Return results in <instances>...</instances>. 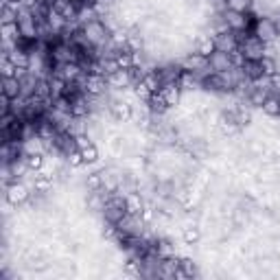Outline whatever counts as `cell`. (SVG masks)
I'll return each instance as SVG.
<instances>
[{"label":"cell","mask_w":280,"mask_h":280,"mask_svg":"<svg viewBox=\"0 0 280 280\" xmlns=\"http://www.w3.org/2000/svg\"><path fill=\"white\" fill-rule=\"evenodd\" d=\"M29 195H31V188L26 186L24 182H13V184H7V188H5V200L7 204H11V206H20V204H24L29 200Z\"/></svg>","instance_id":"obj_1"},{"label":"cell","mask_w":280,"mask_h":280,"mask_svg":"<svg viewBox=\"0 0 280 280\" xmlns=\"http://www.w3.org/2000/svg\"><path fill=\"white\" fill-rule=\"evenodd\" d=\"M265 48H267V44H263L256 35L245 38V42L241 44L243 55H245V60H249V62H259L261 57H265Z\"/></svg>","instance_id":"obj_2"},{"label":"cell","mask_w":280,"mask_h":280,"mask_svg":"<svg viewBox=\"0 0 280 280\" xmlns=\"http://www.w3.org/2000/svg\"><path fill=\"white\" fill-rule=\"evenodd\" d=\"M254 35L259 38L263 44H269V42H274L278 38V31H276V24L271 20L267 18H261L259 22H256V26H254Z\"/></svg>","instance_id":"obj_3"},{"label":"cell","mask_w":280,"mask_h":280,"mask_svg":"<svg viewBox=\"0 0 280 280\" xmlns=\"http://www.w3.org/2000/svg\"><path fill=\"white\" fill-rule=\"evenodd\" d=\"M223 20H226V24L230 26V31H243V29L247 26V16L241 11H234V9L223 11Z\"/></svg>","instance_id":"obj_4"},{"label":"cell","mask_w":280,"mask_h":280,"mask_svg":"<svg viewBox=\"0 0 280 280\" xmlns=\"http://www.w3.org/2000/svg\"><path fill=\"white\" fill-rule=\"evenodd\" d=\"M215 42H217V50H223V53H232L234 48H239L237 33H234V31L217 33V35H215Z\"/></svg>","instance_id":"obj_5"},{"label":"cell","mask_w":280,"mask_h":280,"mask_svg":"<svg viewBox=\"0 0 280 280\" xmlns=\"http://www.w3.org/2000/svg\"><path fill=\"white\" fill-rule=\"evenodd\" d=\"M105 86H107V81L103 75H88L86 79V86H83V92H88L90 97H99V94L105 90Z\"/></svg>","instance_id":"obj_6"},{"label":"cell","mask_w":280,"mask_h":280,"mask_svg":"<svg viewBox=\"0 0 280 280\" xmlns=\"http://www.w3.org/2000/svg\"><path fill=\"white\" fill-rule=\"evenodd\" d=\"M208 64L212 66L215 72H223V70H230L232 68V60H230V53H223V50H215L210 55Z\"/></svg>","instance_id":"obj_7"},{"label":"cell","mask_w":280,"mask_h":280,"mask_svg":"<svg viewBox=\"0 0 280 280\" xmlns=\"http://www.w3.org/2000/svg\"><path fill=\"white\" fill-rule=\"evenodd\" d=\"M162 94H164L169 105H175V103L180 101V94H182L180 81H169V83H164V86H162Z\"/></svg>","instance_id":"obj_8"},{"label":"cell","mask_w":280,"mask_h":280,"mask_svg":"<svg viewBox=\"0 0 280 280\" xmlns=\"http://www.w3.org/2000/svg\"><path fill=\"white\" fill-rule=\"evenodd\" d=\"M129 83H134V81H131V72L123 70V68H119L114 75L107 77V86H112V88H127Z\"/></svg>","instance_id":"obj_9"},{"label":"cell","mask_w":280,"mask_h":280,"mask_svg":"<svg viewBox=\"0 0 280 280\" xmlns=\"http://www.w3.org/2000/svg\"><path fill=\"white\" fill-rule=\"evenodd\" d=\"M46 22H48V26L53 29L55 33H62L64 26H68V20L64 18V13L53 9V7H50V11H48V16H46Z\"/></svg>","instance_id":"obj_10"},{"label":"cell","mask_w":280,"mask_h":280,"mask_svg":"<svg viewBox=\"0 0 280 280\" xmlns=\"http://www.w3.org/2000/svg\"><path fill=\"white\" fill-rule=\"evenodd\" d=\"M72 107H70V114L75 116V119H81V116H86L90 112V105H88V97L83 94H77V97H72Z\"/></svg>","instance_id":"obj_11"},{"label":"cell","mask_w":280,"mask_h":280,"mask_svg":"<svg viewBox=\"0 0 280 280\" xmlns=\"http://www.w3.org/2000/svg\"><path fill=\"white\" fill-rule=\"evenodd\" d=\"M206 66H208V60L202 57L200 53H193L184 60V70H190V72H200L206 68Z\"/></svg>","instance_id":"obj_12"},{"label":"cell","mask_w":280,"mask_h":280,"mask_svg":"<svg viewBox=\"0 0 280 280\" xmlns=\"http://www.w3.org/2000/svg\"><path fill=\"white\" fill-rule=\"evenodd\" d=\"M22 92V83L16 79V77H3V94L11 99H18Z\"/></svg>","instance_id":"obj_13"},{"label":"cell","mask_w":280,"mask_h":280,"mask_svg":"<svg viewBox=\"0 0 280 280\" xmlns=\"http://www.w3.org/2000/svg\"><path fill=\"white\" fill-rule=\"evenodd\" d=\"M112 116L119 123H127L131 116H134V112H131V105H127L125 101H119V103H114L112 105Z\"/></svg>","instance_id":"obj_14"},{"label":"cell","mask_w":280,"mask_h":280,"mask_svg":"<svg viewBox=\"0 0 280 280\" xmlns=\"http://www.w3.org/2000/svg\"><path fill=\"white\" fill-rule=\"evenodd\" d=\"M217 50V42H215V35L212 38H204L200 44H197V53H200L202 57H206V60H210V55Z\"/></svg>","instance_id":"obj_15"},{"label":"cell","mask_w":280,"mask_h":280,"mask_svg":"<svg viewBox=\"0 0 280 280\" xmlns=\"http://www.w3.org/2000/svg\"><path fill=\"white\" fill-rule=\"evenodd\" d=\"M114 60L116 64H119V68L123 70H129V68H134V53H129V50H116V55H114Z\"/></svg>","instance_id":"obj_16"},{"label":"cell","mask_w":280,"mask_h":280,"mask_svg":"<svg viewBox=\"0 0 280 280\" xmlns=\"http://www.w3.org/2000/svg\"><path fill=\"white\" fill-rule=\"evenodd\" d=\"M151 105V109L153 112H164L166 109V99H164V94H162V90H158V92H151V97H149V101H147Z\"/></svg>","instance_id":"obj_17"},{"label":"cell","mask_w":280,"mask_h":280,"mask_svg":"<svg viewBox=\"0 0 280 280\" xmlns=\"http://www.w3.org/2000/svg\"><path fill=\"white\" fill-rule=\"evenodd\" d=\"M243 68V72H245V77L247 79H259V77H263V70H261V64L259 62H249V60H245V64L241 66Z\"/></svg>","instance_id":"obj_18"},{"label":"cell","mask_w":280,"mask_h":280,"mask_svg":"<svg viewBox=\"0 0 280 280\" xmlns=\"http://www.w3.org/2000/svg\"><path fill=\"white\" fill-rule=\"evenodd\" d=\"M200 237H202V232H200V228L197 226H186L184 228V232H182V239H184L186 245H195V243L200 241Z\"/></svg>","instance_id":"obj_19"},{"label":"cell","mask_w":280,"mask_h":280,"mask_svg":"<svg viewBox=\"0 0 280 280\" xmlns=\"http://www.w3.org/2000/svg\"><path fill=\"white\" fill-rule=\"evenodd\" d=\"M269 94H271V90H265V88H252V92H249V101H252L254 105L263 107V103L267 101Z\"/></svg>","instance_id":"obj_20"},{"label":"cell","mask_w":280,"mask_h":280,"mask_svg":"<svg viewBox=\"0 0 280 280\" xmlns=\"http://www.w3.org/2000/svg\"><path fill=\"white\" fill-rule=\"evenodd\" d=\"M263 112L269 116H280V99L278 97H267V101L263 103Z\"/></svg>","instance_id":"obj_21"},{"label":"cell","mask_w":280,"mask_h":280,"mask_svg":"<svg viewBox=\"0 0 280 280\" xmlns=\"http://www.w3.org/2000/svg\"><path fill=\"white\" fill-rule=\"evenodd\" d=\"M125 204H127V215H140L143 212V202H140L138 195H129Z\"/></svg>","instance_id":"obj_22"},{"label":"cell","mask_w":280,"mask_h":280,"mask_svg":"<svg viewBox=\"0 0 280 280\" xmlns=\"http://www.w3.org/2000/svg\"><path fill=\"white\" fill-rule=\"evenodd\" d=\"M77 20L81 22V24H88V22H94V20H97V13H94L92 7H79Z\"/></svg>","instance_id":"obj_23"},{"label":"cell","mask_w":280,"mask_h":280,"mask_svg":"<svg viewBox=\"0 0 280 280\" xmlns=\"http://www.w3.org/2000/svg\"><path fill=\"white\" fill-rule=\"evenodd\" d=\"M259 64H261V70H263V75L265 77H271V75H276V62L271 60V57H261L259 60Z\"/></svg>","instance_id":"obj_24"},{"label":"cell","mask_w":280,"mask_h":280,"mask_svg":"<svg viewBox=\"0 0 280 280\" xmlns=\"http://www.w3.org/2000/svg\"><path fill=\"white\" fill-rule=\"evenodd\" d=\"M134 97L140 99V101H149L151 97V90L147 88L145 81H138V83H134Z\"/></svg>","instance_id":"obj_25"},{"label":"cell","mask_w":280,"mask_h":280,"mask_svg":"<svg viewBox=\"0 0 280 280\" xmlns=\"http://www.w3.org/2000/svg\"><path fill=\"white\" fill-rule=\"evenodd\" d=\"M26 160V164L31 171H42V166H44V153H35V156H24Z\"/></svg>","instance_id":"obj_26"},{"label":"cell","mask_w":280,"mask_h":280,"mask_svg":"<svg viewBox=\"0 0 280 280\" xmlns=\"http://www.w3.org/2000/svg\"><path fill=\"white\" fill-rule=\"evenodd\" d=\"M66 162H68L70 166H75V169H79L81 164H86V160H83V153H81L79 149L70 151V153H66Z\"/></svg>","instance_id":"obj_27"},{"label":"cell","mask_w":280,"mask_h":280,"mask_svg":"<svg viewBox=\"0 0 280 280\" xmlns=\"http://www.w3.org/2000/svg\"><path fill=\"white\" fill-rule=\"evenodd\" d=\"M0 72H3V77H13L16 75V64H13L9 57H3V62H0Z\"/></svg>","instance_id":"obj_28"},{"label":"cell","mask_w":280,"mask_h":280,"mask_svg":"<svg viewBox=\"0 0 280 280\" xmlns=\"http://www.w3.org/2000/svg\"><path fill=\"white\" fill-rule=\"evenodd\" d=\"M0 22H3V24H11V22H18V11H13L11 7H5L3 13H0Z\"/></svg>","instance_id":"obj_29"},{"label":"cell","mask_w":280,"mask_h":280,"mask_svg":"<svg viewBox=\"0 0 280 280\" xmlns=\"http://www.w3.org/2000/svg\"><path fill=\"white\" fill-rule=\"evenodd\" d=\"M81 153H83V160L88 162V164H92V162L99 160V151H97V147L94 145H90L88 149H81Z\"/></svg>","instance_id":"obj_30"},{"label":"cell","mask_w":280,"mask_h":280,"mask_svg":"<svg viewBox=\"0 0 280 280\" xmlns=\"http://www.w3.org/2000/svg\"><path fill=\"white\" fill-rule=\"evenodd\" d=\"M103 175H99V173H92V175H88V188H92V190H99L101 186H103Z\"/></svg>","instance_id":"obj_31"},{"label":"cell","mask_w":280,"mask_h":280,"mask_svg":"<svg viewBox=\"0 0 280 280\" xmlns=\"http://www.w3.org/2000/svg\"><path fill=\"white\" fill-rule=\"evenodd\" d=\"M75 143H77V149L81 151V149H88V147L92 145V140H90V136H86V134H77Z\"/></svg>","instance_id":"obj_32"},{"label":"cell","mask_w":280,"mask_h":280,"mask_svg":"<svg viewBox=\"0 0 280 280\" xmlns=\"http://www.w3.org/2000/svg\"><path fill=\"white\" fill-rule=\"evenodd\" d=\"M271 90H274V92H280V72L271 75Z\"/></svg>","instance_id":"obj_33"}]
</instances>
